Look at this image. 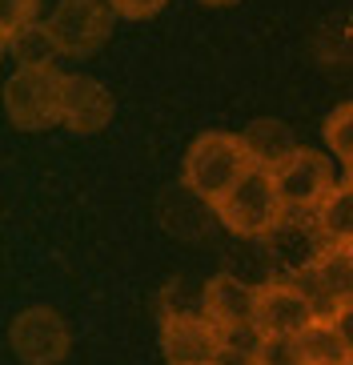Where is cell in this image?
<instances>
[{"label":"cell","mask_w":353,"mask_h":365,"mask_svg":"<svg viewBox=\"0 0 353 365\" xmlns=\"http://www.w3.org/2000/svg\"><path fill=\"white\" fill-rule=\"evenodd\" d=\"M245 173H249V153L241 145V133H201L185 153L181 181L193 197H201L217 209Z\"/></svg>","instance_id":"1"},{"label":"cell","mask_w":353,"mask_h":365,"mask_svg":"<svg viewBox=\"0 0 353 365\" xmlns=\"http://www.w3.org/2000/svg\"><path fill=\"white\" fill-rule=\"evenodd\" d=\"M64 76L56 65L16 68L4 81V113L16 129L41 133L48 125H64Z\"/></svg>","instance_id":"2"},{"label":"cell","mask_w":353,"mask_h":365,"mask_svg":"<svg viewBox=\"0 0 353 365\" xmlns=\"http://www.w3.org/2000/svg\"><path fill=\"white\" fill-rule=\"evenodd\" d=\"M221 225L237 237H269L285 217V201L277 193V181L269 169L249 165V173L233 185V193L217 205Z\"/></svg>","instance_id":"3"},{"label":"cell","mask_w":353,"mask_h":365,"mask_svg":"<svg viewBox=\"0 0 353 365\" xmlns=\"http://www.w3.org/2000/svg\"><path fill=\"white\" fill-rule=\"evenodd\" d=\"M113 16L108 0H61L44 24L64 56H93L113 33Z\"/></svg>","instance_id":"4"},{"label":"cell","mask_w":353,"mask_h":365,"mask_svg":"<svg viewBox=\"0 0 353 365\" xmlns=\"http://www.w3.org/2000/svg\"><path fill=\"white\" fill-rule=\"evenodd\" d=\"M317 322L313 301L297 285V277H269L257 285V333L261 337H297Z\"/></svg>","instance_id":"5"},{"label":"cell","mask_w":353,"mask_h":365,"mask_svg":"<svg viewBox=\"0 0 353 365\" xmlns=\"http://www.w3.org/2000/svg\"><path fill=\"white\" fill-rule=\"evenodd\" d=\"M201 313L225 333L229 345H237L241 337H249V341L261 337L257 325H253V317H257V285H245V281L233 277V273L209 277V285H205V293H201Z\"/></svg>","instance_id":"6"},{"label":"cell","mask_w":353,"mask_h":365,"mask_svg":"<svg viewBox=\"0 0 353 365\" xmlns=\"http://www.w3.org/2000/svg\"><path fill=\"white\" fill-rule=\"evenodd\" d=\"M225 349H229L225 333L205 313H165L160 354L169 365H217Z\"/></svg>","instance_id":"7"},{"label":"cell","mask_w":353,"mask_h":365,"mask_svg":"<svg viewBox=\"0 0 353 365\" xmlns=\"http://www.w3.org/2000/svg\"><path fill=\"white\" fill-rule=\"evenodd\" d=\"M9 349L24 365H56L68 354V325L48 305L21 309L16 322L9 325Z\"/></svg>","instance_id":"8"},{"label":"cell","mask_w":353,"mask_h":365,"mask_svg":"<svg viewBox=\"0 0 353 365\" xmlns=\"http://www.w3.org/2000/svg\"><path fill=\"white\" fill-rule=\"evenodd\" d=\"M273 181H277V193L285 201V213H313L325 201V193L337 185L329 157H321L317 149H297L273 173Z\"/></svg>","instance_id":"9"},{"label":"cell","mask_w":353,"mask_h":365,"mask_svg":"<svg viewBox=\"0 0 353 365\" xmlns=\"http://www.w3.org/2000/svg\"><path fill=\"white\" fill-rule=\"evenodd\" d=\"M297 285L313 301L317 317H333L337 309H349L353 305V245H329L317 265L297 277Z\"/></svg>","instance_id":"10"},{"label":"cell","mask_w":353,"mask_h":365,"mask_svg":"<svg viewBox=\"0 0 353 365\" xmlns=\"http://www.w3.org/2000/svg\"><path fill=\"white\" fill-rule=\"evenodd\" d=\"M265 245L273 253V261L285 265V277H301V273H309L321 261L329 241H325V233H321L313 213H285L277 221V229L265 237Z\"/></svg>","instance_id":"11"},{"label":"cell","mask_w":353,"mask_h":365,"mask_svg":"<svg viewBox=\"0 0 353 365\" xmlns=\"http://www.w3.org/2000/svg\"><path fill=\"white\" fill-rule=\"evenodd\" d=\"M113 120V93L96 76H64V125L73 133H101Z\"/></svg>","instance_id":"12"},{"label":"cell","mask_w":353,"mask_h":365,"mask_svg":"<svg viewBox=\"0 0 353 365\" xmlns=\"http://www.w3.org/2000/svg\"><path fill=\"white\" fill-rule=\"evenodd\" d=\"M241 145H245V153H249V165L269 169V173H277L281 165H285L289 157L301 149L297 140H293V129H289L285 120H269V117L245 125Z\"/></svg>","instance_id":"13"},{"label":"cell","mask_w":353,"mask_h":365,"mask_svg":"<svg viewBox=\"0 0 353 365\" xmlns=\"http://www.w3.org/2000/svg\"><path fill=\"white\" fill-rule=\"evenodd\" d=\"M313 217L329 245H353V181L333 185L325 201L313 209Z\"/></svg>","instance_id":"14"},{"label":"cell","mask_w":353,"mask_h":365,"mask_svg":"<svg viewBox=\"0 0 353 365\" xmlns=\"http://www.w3.org/2000/svg\"><path fill=\"white\" fill-rule=\"evenodd\" d=\"M297 354L301 365H353L333 317H317L305 333H297Z\"/></svg>","instance_id":"15"},{"label":"cell","mask_w":353,"mask_h":365,"mask_svg":"<svg viewBox=\"0 0 353 365\" xmlns=\"http://www.w3.org/2000/svg\"><path fill=\"white\" fill-rule=\"evenodd\" d=\"M4 53L16 56V68H41V65H53V56L61 48L48 36V24H32V29L16 33L12 41H4Z\"/></svg>","instance_id":"16"},{"label":"cell","mask_w":353,"mask_h":365,"mask_svg":"<svg viewBox=\"0 0 353 365\" xmlns=\"http://www.w3.org/2000/svg\"><path fill=\"white\" fill-rule=\"evenodd\" d=\"M325 145L337 153V161H345V169H353V101L325 117Z\"/></svg>","instance_id":"17"},{"label":"cell","mask_w":353,"mask_h":365,"mask_svg":"<svg viewBox=\"0 0 353 365\" xmlns=\"http://www.w3.org/2000/svg\"><path fill=\"white\" fill-rule=\"evenodd\" d=\"M41 0H0V44L36 24Z\"/></svg>","instance_id":"18"},{"label":"cell","mask_w":353,"mask_h":365,"mask_svg":"<svg viewBox=\"0 0 353 365\" xmlns=\"http://www.w3.org/2000/svg\"><path fill=\"white\" fill-rule=\"evenodd\" d=\"M253 354H257V365H301L297 337H261Z\"/></svg>","instance_id":"19"},{"label":"cell","mask_w":353,"mask_h":365,"mask_svg":"<svg viewBox=\"0 0 353 365\" xmlns=\"http://www.w3.org/2000/svg\"><path fill=\"white\" fill-rule=\"evenodd\" d=\"M108 4L125 21H149V16H157L165 9V0H108Z\"/></svg>","instance_id":"20"},{"label":"cell","mask_w":353,"mask_h":365,"mask_svg":"<svg viewBox=\"0 0 353 365\" xmlns=\"http://www.w3.org/2000/svg\"><path fill=\"white\" fill-rule=\"evenodd\" d=\"M333 325H337V333H342V341H345V354H349V361H353V305L333 313Z\"/></svg>","instance_id":"21"},{"label":"cell","mask_w":353,"mask_h":365,"mask_svg":"<svg viewBox=\"0 0 353 365\" xmlns=\"http://www.w3.org/2000/svg\"><path fill=\"white\" fill-rule=\"evenodd\" d=\"M217 365H257V354L253 349H241V345H229Z\"/></svg>","instance_id":"22"},{"label":"cell","mask_w":353,"mask_h":365,"mask_svg":"<svg viewBox=\"0 0 353 365\" xmlns=\"http://www.w3.org/2000/svg\"><path fill=\"white\" fill-rule=\"evenodd\" d=\"M201 4H213V9H221V4H233V0H201Z\"/></svg>","instance_id":"23"},{"label":"cell","mask_w":353,"mask_h":365,"mask_svg":"<svg viewBox=\"0 0 353 365\" xmlns=\"http://www.w3.org/2000/svg\"><path fill=\"white\" fill-rule=\"evenodd\" d=\"M345 181H353V169H349V177H345Z\"/></svg>","instance_id":"24"}]
</instances>
